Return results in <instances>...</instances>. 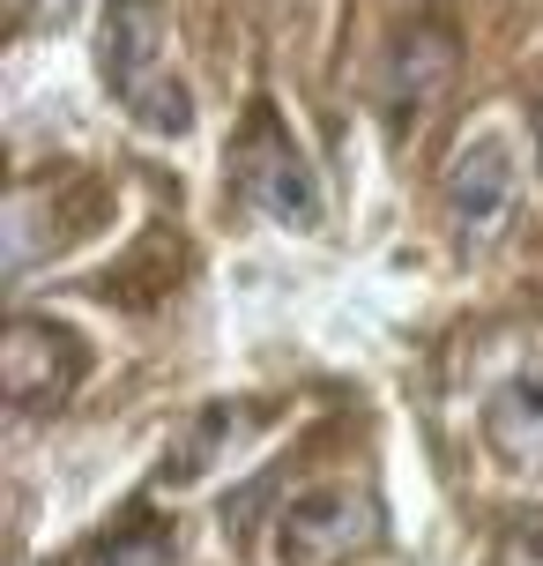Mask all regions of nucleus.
Returning a JSON list of instances; mask_svg holds the SVG:
<instances>
[{
  "instance_id": "1",
  "label": "nucleus",
  "mask_w": 543,
  "mask_h": 566,
  "mask_svg": "<svg viewBox=\"0 0 543 566\" xmlns=\"http://www.w3.org/2000/svg\"><path fill=\"white\" fill-rule=\"evenodd\" d=\"M97 67H105V83H113V97L127 105L135 127H149V135H187L194 127V105H187L179 75L164 67V15H157V0H113L105 8Z\"/></svg>"
},
{
  "instance_id": "2",
  "label": "nucleus",
  "mask_w": 543,
  "mask_h": 566,
  "mask_svg": "<svg viewBox=\"0 0 543 566\" xmlns=\"http://www.w3.org/2000/svg\"><path fill=\"white\" fill-rule=\"evenodd\" d=\"M380 544V500L365 484H306L276 514V559L284 566H343Z\"/></svg>"
},
{
  "instance_id": "3",
  "label": "nucleus",
  "mask_w": 543,
  "mask_h": 566,
  "mask_svg": "<svg viewBox=\"0 0 543 566\" xmlns=\"http://www.w3.org/2000/svg\"><path fill=\"white\" fill-rule=\"evenodd\" d=\"M238 195L254 201L268 224H284V231H313L320 209H328L313 165H306V149L276 127V113H254L246 135H238Z\"/></svg>"
},
{
  "instance_id": "4",
  "label": "nucleus",
  "mask_w": 543,
  "mask_h": 566,
  "mask_svg": "<svg viewBox=\"0 0 543 566\" xmlns=\"http://www.w3.org/2000/svg\"><path fill=\"white\" fill-rule=\"evenodd\" d=\"M514 157H507V142H461L455 165H447V224H455L461 247H491L507 217H514Z\"/></svg>"
},
{
  "instance_id": "5",
  "label": "nucleus",
  "mask_w": 543,
  "mask_h": 566,
  "mask_svg": "<svg viewBox=\"0 0 543 566\" xmlns=\"http://www.w3.org/2000/svg\"><path fill=\"white\" fill-rule=\"evenodd\" d=\"M0 380H8V402H15V410H53V402L75 396L83 350H75V336L53 328V321H15L8 343H0Z\"/></svg>"
},
{
  "instance_id": "6",
  "label": "nucleus",
  "mask_w": 543,
  "mask_h": 566,
  "mask_svg": "<svg viewBox=\"0 0 543 566\" xmlns=\"http://www.w3.org/2000/svg\"><path fill=\"white\" fill-rule=\"evenodd\" d=\"M447 83H455V30L447 23H409L395 38V53H387V83H380L387 119H395V127H417Z\"/></svg>"
},
{
  "instance_id": "7",
  "label": "nucleus",
  "mask_w": 543,
  "mask_h": 566,
  "mask_svg": "<svg viewBox=\"0 0 543 566\" xmlns=\"http://www.w3.org/2000/svg\"><path fill=\"white\" fill-rule=\"evenodd\" d=\"M485 440L507 462H543V373H514L485 402Z\"/></svg>"
},
{
  "instance_id": "8",
  "label": "nucleus",
  "mask_w": 543,
  "mask_h": 566,
  "mask_svg": "<svg viewBox=\"0 0 543 566\" xmlns=\"http://www.w3.org/2000/svg\"><path fill=\"white\" fill-rule=\"evenodd\" d=\"M89 566H172V537H164L157 522H135V530H119L113 544H97Z\"/></svg>"
},
{
  "instance_id": "9",
  "label": "nucleus",
  "mask_w": 543,
  "mask_h": 566,
  "mask_svg": "<svg viewBox=\"0 0 543 566\" xmlns=\"http://www.w3.org/2000/svg\"><path fill=\"white\" fill-rule=\"evenodd\" d=\"M491 566H543V507H521L499 544H491Z\"/></svg>"
}]
</instances>
